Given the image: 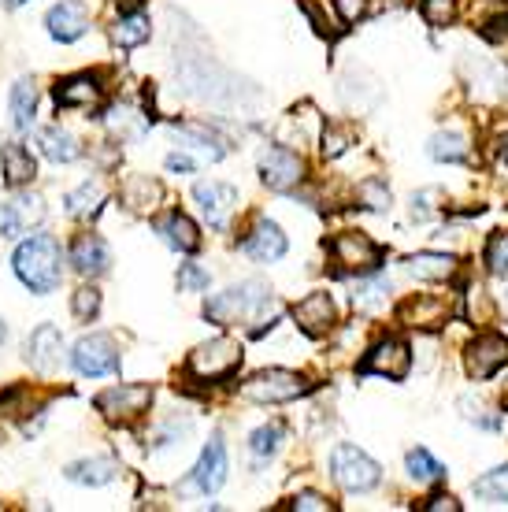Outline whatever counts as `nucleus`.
Masks as SVG:
<instances>
[{"label": "nucleus", "instance_id": "obj_29", "mask_svg": "<svg viewBox=\"0 0 508 512\" xmlns=\"http://www.w3.org/2000/svg\"><path fill=\"white\" fill-rule=\"evenodd\" d=\"M175 134L186 141V149H197V153L208 156V160H219V156L227 153V141L219 138L212 127H201V123H182V127H175Z\"/></svg>", "mask_w": 508, "mask_h": 512}, {"label": "nucleus", "instance_id": "obj_32", "mask_svg": "<svg viewBox=\"0 0 508 512\" xmlns=\"http://www.w3.org/2000/svg\"><path fill=\"white\" fill-rule=\"evenodd\" d=\"M468 153H471L468 138L457 134V130H442V134L431 138V156L442 160V164H460V160H468Z\"/></svg>", "mask_w": 508, "mask_h": 512}, {"label": "nucleus", "instance_id": "obj_1", "mask_svg": "<svg viewBox=\"0 0 508 512\" xmlns=\"http://www.w3.org/2000/svg\"><path fill=\"white\" fill-rule=\"evenodd\" d=\"M15 275L34 294H52L64 279V253L52 234H34L15 249Z\"/></svg>", "mask_w": 508, "mask_h": 512}, {"label": "nucleus", "instance_id": "obj_35", "mask_svg": "<svg viewBox=\"0 0 508 512\" xmlns=\"http://www.w3.org/2000/svg\"><path fill=\"white\" fill-rule=\"evenodd\" d=\"M475 498L486 501V505H505L508 501V464L505 468H494L486 472L483 479H475Z\"/></svg>", "mask_w": 508, "mask_h": 512}, {"label": "nucleus", "instance_id": "obj_50", "mask_svg": "<svg viewBox=\"0 0 508 512\" xmlns=\"http://www.w3.org/2000/svg\"><path fill=\"white\" fill-rule=\"evenodd\" d=\"M501 409H505V412H508V383H505V386H501Z\"/></svg>", "mask_w": 508, "mask_h": 512}, {"label": "nucleus", "instance_id": "obj_3", "mask_svg": "<svg viewBox=\"0 0 508 512\" xmlns=\"http://www.w3.org/2000/svg\"><path fill=\"white\" fill-rule=\"evenodd\" d=\"M331 475L334 483L342 490H349V494H368V490H375L382 483V468L379 461H371L364 449L356 446H334L331 453Z\"/></svg>", "mask_w": 508, "mask_h": 512}, {"label": "nucleus", "instance_id": "obj_8", "mask_svg": "<svg viewBox=\"0 0 508 512\" xmlns=\"http://www.w3.org/2000/svg\"><path fill=\"white\" fill-rule=\"evenodd\" d=\"M71 364L78 375L86 379H101V375L119 372V346H115L108 334H86L78 338L71 349Z\"/></svg>", "mask_w": 508, "mask_h": 512}, {"label": "nucleus", "instance_id": "obj_5", "mask_svg": "<svg viewBox=\"0 0 508 512\" xmlns=\"http://www.w3.org/2000/svg\"><path fill=\"white\" fill-rule=\"evenodd\" d=\"M331 256L338 271H349V275H375L382 268V249L379 242H371L368 234L360 231H345L331 238Z\"/></svg>", "mask_w": 508, "mask_h": 512}, {"label": "nucleus", "instance_id": "obj_21", "mask_svg": "<svg viewBox=\"0 0 508 512\" xmlns=\"http://www.w3.org/2000/svg\"><path fill=\"white\" fill-rule=\"evenodd\" d=\"M71 264H75V271L82 279H97V275L108 271L112 253H108L101 234H78L75 245H71Z\"/></svg>", "mask_w": 508, "mask_h": 512}, {"label": "nucleus", "instance_id": "obj_22", "mask_svg": "<svg viewBox=\"0 0 508 512\" xmlns=\"http://www.w3.org/2000/svg\"><path fill=\"white\" fill-rule=\"evenodd\" d=\"M104 101V90L97 78L89 75H75V78H64L60 86H56V104L60 108H78V112H97Z\"/></svg>", "mask_w": 508, "mask_h": 512}, {"label": "nucleus", "instance_id": "obj_48", "mask_svg": "<svg viewBox=\"0 0 508 512\" xmlns=\"http://www.w3.org/2000/svg\"><path fill=\"white\" fill-rule=\"evenodd\" d=\"M193 156H186V153H171L167 156V171H193Z\"/></svg>", "mask_w": 508, "mask_h": 512}, {"label": "nucleus", "instance_id": "obj_47", "mask_svg": "<svg viewBox=\"0 0 508 512\" xmlns=\"http://www.w3.org/2000/svg\"><path fill=\"white\" fill-rule=\"evenodd\" d=\"M423 509L427 512H460V501H453L449 494H438V498H431Z\"/></svg>", "mask_w": 508, "mask_h": 512}, {"label": "nucleus", "instance_id": "obj_26", "mask_svg": "<svg viewBox=\"0 0 508 512\" xmlns=\"http://www.w3.org/2000/svg\"><path fill=\"white\" fill-rule=\"evenodd\" d=\"M408 275H416L423 282H445L457 275V256L449 253H412L405 260Z\"/></svg>", "mask_w": 508, "mask_h": 512}, {"label": "nucleus", "instance_id": "obj_7", "mask_svg": "<svg viewBox=\"0 0 508 512\" xmlns=\"http://www.w3.org/2000/svg\"><path fill=\"white\" fill-rule=\"evenodd\" d=\"M242 368V346L234 338H212L190 353V372L197 379H227Z\"/></svg>", "mask_w": 508, "mask_h": 512}, {"label": "nucleus", "instance_id": "obj_53", "mask_svg": "<svg viewBox=\"0 0 508 512\" xmlns=\"http://www.w3.org/2000/svg\"><path fill=\"white\" fill-rule=\"evenodd\" d=\"M501 308H505V316H508V290H505V297H501Z\"/></svg>", "mask_w": 508, "mask_h": 512}, {"label": "nucleus", "instance_id": "obj_20", "mask_svg": "<svg viewBox=\"0 0 508 512\" xmlns=\"http://www.w3.org/2000/svg\"><path fill=\"white\" fill-rule=\"evenodd\" d=\"M119 201L134 216H153L156 208H160V201H164V186L156 179H149V175H130L119 186Z\"/></svg>", "mask_w": 508, "mask_h": 512}, {"label": "nucleus", "instance_id": "obj_25", "mask_svg": "<svg viewBox=\"0 0 508 512\" xmlns=\"http://www.w3.org/2000/svg\"><path fill=\"white\" fill-rule=\"evenodd\" d=\"M38 149H41V156H45V160H52V164H75L78 156H82V145H78V138L64 127H45V130H41Z\"/></svg>", "mask_w": 508, "mask_h": 512}, {"label": "nucleus", "instance_id": "obj_42", "mask_svg": "<svg viewBox=\"0 0 508 512\" xmlns=\"http://www.w3.org/2000/svg\"><path fill=\"white\" fill-rule=\"evenodd\" d=\"M353 145V130H345V127H327L323 130V156H342L345 149Z\"/></svg>", "mask_w": 508, "mask_h": 512}, {"label": "nucleus", "instance_id": "obj_6", "mask_svg": "<svg viewBox=\"0 0 508 512\" xmlns=\"http://www.w3.org/2000/svg\"><path fill=\"white\" fill-rule=\"evenodd\" d=\"M149 405H153V386H145V383H123V386H112V390L97 394V412L112 423L141 420V416L149 412Z\"/></svg>", "mask_w": 508, "mask_h": 512}, {"label": "nucleus", "instance_id": "obj_16", "mask_svg": "<svg viewBox=\"0 0 508 512\" xmlns=\"http://www.w3.org/2000/svg\"><path fill=\"white\" fill-rule=\"evenodd\" d=\"M26 360L38 368V372H56L64 364V334L52 323H41L38 331L26 338Z\"/></svg>", "mask_w": 508, "mask_h": 512}, {"label": "nucleus", "instance_id": "obj_31", "mask_svg": "<svg viewBox=\"0 0 508 512\" xmlns=\"http://www.w3.org/2000/svg\"><path fill=\"white\" fill-rule=\"evenodd\" d=\"M34 116H38V90L30 78H19L12 86V123L19 134L34 127Z\"/></svg>", "mask_w": 508, "mask_h": 512}, {"label": "nucleus", "instance_id": "obj_24", "mask_svg": "<svg viewBox=\"0 0 508 512\" xmlns=\"http://www.w3.org/2000/svg\"><path fill=\"white\" fill-rule=\"evenodd\" d=\"M156 234H160L175 253H197V249H201V234L193 227V219L182 216V212H171V216L160 219V223H156Z\"/></svg>", "mask_w": 508, "mask_h": 512}, {"label": "nucleus", "instance_id": "obj_10", "mask_svg": "<svg viewBox=\"0 0 508 512\" xmlns=\"http://www.w3.org/2000/svg\"><path fill=\"white\" fill-rule=\"evenodd\" d=\"M260 179H264L267 190L290 193L293 186H301V179H305V160L293 149H286V145H271L260 156Z\"/></svg>", "mask_w": 508, "mask_h": 512}, {"label": "nucleus", "instance_id": "obj_9", "mask_svg": "<svg viewBox=\"0 0 508 512\" xmlns=\"http://www.w3.org/2000/svg\"><path fill=\"white\" fill-rule=\"evenodd\" d=\"M508 364V338L497 331L475 334L464 353V368L471 379H494L501 368Z\"/></svg>", "mask_w": 508, "mask_h": 512}, {"label": "nucleus", "instance_id": "obj_12", "mask_svg": "<svg viewBox=\"0 0 508 512\" xmlns=\"http://www.w3.org/2000/svg\"><path fill=\"white\" fill-rule=\"evenodd\" d=\"M227 483V446H223V438H212L208 446H204L201 461L193 468V475L182 483V490H190V494H216L219 487Z\"/></svg>", "mask_w": 508, "mask_h": 512}, {"label": "nucleus", "instance_id": "obj_19", "mask_svg": "<svg viewBox=\"0 0 508 512\" xmlns=\"http://www.w3.org/2000/svg\"><path fill=\"white\" fill-rule=\"evenodd\" d=\"M242 249L253 260H260V264H275V260H282L286 256V234H282V227L279 223H271V219H260L253 231L245 234V242H242Z\"/></svg>", "mask_w": 508, "mask_h": 512}, {"label": "nucleus", "instance_id": "obj_52", "mask_svg": "<svg viewBox=\"0 0 508 512\" xmlns=\"http://www.w3.org/2000/svg\"><path fill=\"white\" fill-rule=\"evenodd\" d=\"M4 338H8V327H4V320H0V342H4Z\"/></svg>", "mask_w": 508, "mask_h": 512}, {"label": "nucleus", "instance_id": "obj_43", "mask_svg": "<svg viewBox=\"0 0 508 512\" xmlns=\"http://www.w3.org/2000/svg\"><path fill=\"white\" fill-rule=\"evenodd\" d=\"M178 290H190V294L208 290V271L197 268V264H182V271H178Z\"/></svg>", "mask_w": 508, "mask_h": 512}, {"label": "nucleus", "instance_id": "obj_2", "mask_svg": "<svg viewBox=\"0 0 508 512\" xmlns=\"http://www.w3.org/2000/svg\"><path fill=\"white\" fill-rule=\"evenodd\" d=\"M267 301H271L267 282L245 279V282H238V286L223 290V294L208 297V301H204V316L212 323H219V327H238V323L260 320Z\"/></svg>", "mask_w": 508, "mask_h": 512}, {"label": "nucleus", "instance_id": "obj_28", "mask_svg": "<svg viewBox=\"0 0 508 512\" xmlns=\"http://www.w3.org/2000/svg\"><path fill=\"white\" fill-rule=\"evenodd\" d=\"M104 201H108V190H104L101 179L82 182V186H75V190L67 193V212L75 219H93L104 208Z\"/></svg>", "mask_w": 508, "mask_h": 512}, {"label": "nucleus", "instance_id": "obj_39", "mask_svg": "<svg viewBox=\"0 0 508 512\" xmlns=\"http://www.w3.org/2000/svg\"><path fill=\"white\" fill-rule=\"evenodd\" d=\"M420 12L431 26H445L457 15V0H420Z\"/></svg>", "mask_w": 508, "mask_h": 512}, {"label": "nucleus", "instance_id": "obj_51", "mask_svg": "<svg viewBox=\"0 0 508 512\" xmlns=\"http://www.w3.org/2000/svg\"><path fill=\"white\" fill-rule=\"evenodd\" d=\"M8 8H23V4H30V0H4Z\"/></svg>", "mask_w": 508, "mask_h": 512}, {"label": "nucleus", "instance_id": "obj_27", "mask_svg": "<svg viewBox=\"0 0 508 512\" xmlns=\"http://www.w3.org/2000/svg\"><path fill=\"white\" fill-rule=\"evenodd\" d=\"M115 472H119V464L112 457H89V461L67 464V479L78 487H104L115 479Z\"/></svg>", "mask_w": 508, "mask_h": 512}, {"label": "nucleus", "instance_id": "obj_41", "mask_svg": "<svg viewBox=\"0 0 508 512\" xmlns=\"http://www.w3.org/2000/svg\"><path fill=\"white\" fill-rule=\"evenodd\" d=\"M460 409H464V420L479 423V427H486V431H494V427H501V420H494V416H486V405L479 401V397H460Z\"/></svg>", "mask_w": 508, "mask_h": 512}, {"label": "nucleus", "instance_id": "obj_36", "mask_svg": "<svg viewBox=\"0 0 508 512\" xmlns=\"http://www.w3.org/2000/svg\"><path fill=\"white\" fill-rule=\"evenodd\" d=\"M408 475L416 479V483H438V479H445V468L438 461H434L427 449H408Z\"/></svg>", "mask_w": 508, "mask_h": 512}, {"label": "nucleus", "instance_id": "obj_40", "mask_svg": "<svg viewBox=\"0 0 508 512\" xmlns=\"http://www.w3.org/2000/svg\"><path fill=\"white\" fill-rule=\"evenodd\" d=\"M71 308H75L78 320L89 323L93 316H97V312H101V294H97L93 286H82V290L75 294V301H71Z\"/></svg>", "mask_w": 508, "mask_h": 512}, {"label": "nucleus", "instance_id": "obj_15", "mask_svg": "<svg viewBox=\"0 0 508 512\" xmlns=\"http://www.w3.org/2000/svg\"><path fill=\"white\" fill-rule=\"evenodd\" d=\"M449 312H453L449 297H431V294L408 297L405 305L397 308L401 323H405V327H412V331H438V327H445Z\"/></svg>", "mask_w": 508, "mask_h": 512}, {"label": "nucleus", "instance_id": "obj_49", "mask_svg": "<svg viewBox=\"0 0 508 512\" xmlns=\"http://www.w3.org/2000/svg\"><path fill=\"white\" fill-rule=\"evenodd\" d=\"M497 156H501V164H505V167H508V138H505V141H501V145H497Z\"/></svg>", "mask_w": 508, "mask_h": 512}, {"label": "nucleus", "instance_id": "obj_30", "mask_svg": "<svg viewBox=\"0 0 508 512\" xmlns=\"http://www.w3.org/2000/svg\"><path fill=\"white\" fill-rule=\"evenodd\" d=\"M149 34H153V23H149V15L145 12L119 15V23L112 26V41L119 45V49H138V45L149 41Z\"/></svg>", "mask_w": 508, "mask_h": 512}, {"label": "nucleus", "instance_id": "obj_34", "mask_svg": "<svg viewBox=\"0 0 508 512\" xmlns=\"http://www.w3.org/2000/svg\"><path fill=\"white\" fill-rule=\"evenodd\" d=\"M282 438H286V427H282L279 420L264 423V427H256L253 438H249V449H253L256 461H271L275 453H279Z\"/></svg>", "mask_w": 508, "mask_h": 512}, {"label": "nucleus", "instance_id": "obj_45", "mask_svg": "<svg viewBox=\"0 0 508 512\" xmlns=\"http://www.w3.org/2000/svg\"><path fill=\"white\" fill-rule=\"evenodd\" d=\"M293 509L297 512H327V509H334V505L323 498V494H312V490H308V494H297V498H293Z\"/></svg>", "mask_w": 508, "mask_h": 512}, {"label": "nucleus", "instance_id": "obj_37", "mask_svg": "<svg viewBox=\"0 0 508 512\" xmlns=\"http://www.w3.org/2000/svg\"><path fill=\"white\" fill-rule=\"evenodd\" d=\"M356 197H360V205L368 208V212H386L390 208V186L382 179H364L356 186Z\"/></svg>", "mask_w": 508, "mask_h": 512}, {"label": "nucleus", "instance_id": "obj_33", "mask_svg": "<svg viewBox=\"0 0 508 512\" xmlns=\"http://www.w3.org/2000/svg\"><path fill=\"white\" fill-rule=\"evenodd\" d=\"M149 123H153V116H141L138 108H112L108 112V127H112V134H119V138H141L145 130H149Z\"/></svg>", "mask_w": 508, "mask_h": 512}, {"label": "nucleus", "instance_id": "obj_11", "mask_svg": "<svg viewBox=\"0 0 508 512\" xmlns=\"http://www.w3.org/2000/svg\"><path fill=\"white\" fill-rule=\"evenodd\" d=\"M408 368H412V353H408V346L401 338H379V342L364 353V360H360V372L364 375H386V379H394V383L405 379Z\"/></svg>", "mask_w": 508, "mask_h": 512}, {"label": "nucleus", "instance_id": "obj_17", "mask_svg": "<svg viewBox=\"0 0 508 512\" xmlns=\"http://www.w3.org/2000/svg\"><path fill=\"white\" fill-rule=\"evenodd\" d=\"M45 26H49V34L60 45H71V41H78L89 30V8L82 0H60L49 12Z\"/></svg>", "mask_w": 508, "mask_h": 512}, {"label": "nucleus", "instance_id": "obj_14", "mask_svg": "<svg viewBox=\"0 0 508 512\" xmlns=\"http://www.w3.org/2000/svg\"><path fill=\"white\" fill-rule=\"evenodd\" d=\"M193 197H197V205H201L204 219H208V227H216V231H223L230 223V216L238 212V190L227 186V182H197V186H193Z\"/></svg>", "mask_w": 508, "mask_h": 512}, {"label": "nucleus", "instance_id": "obj_46", "mask_svg": "<svg viewBox=\"0 0 508 512\" xmlns=\"http://www.w3.org/2000/svg\"><path fill=\"white\" fill-rule=\"evenodd\" d=\"M338 15L345 23H356V19L368 15V0H338Z\"/></svg>", "mask_w": 508, "mask_h": 512}, {"label": "nucleus", "instance_id": "obj_44", "mask_svg": "<svg viewBox=\"0 0 508 512\" xmlns=\"http://www.w3.org/2000/svg\"><path fill=\"white\" fill-rule=\"evenodd\" d=\"M434 201H442V190H420L412 197V219H431L438 212Z\"/></svg>", "mask_w": 508, "mask_h": 512}, {"label": "nucleus", "instance_id": "obj_38", "mask_svg": "<svg viewBox=\"0 0 508 512\" xmlns=\"http://www.w3.org/2000/svg\"><path fill=\"white\" fill-rule=\"evenodd\" d=\"M483 260H486V271H490V275H505L508 271V231L490 234Z\"/></svg>", "mask_w": 508, "mask_h": 512}, {"label": "nucleus", "instance_id": "obj_13", "mask_svg": "<svg viewBox=\"0 0 508 512\" xmlns=\"http://www.w3.org/2000/svg\"><path fill=\"white\" fill-rule=\"evenodd\" d=\"M41 219H45V201L38 193H15L12 201L0 208V238H23Z\"/></svg>", "mask_w": 508, "mask_h": 512}, {"label": "nucleus", "instance_id": "obj_23", "mask_svg": "<svg viewBox=\"0 0 508 512\" xmlns=\"http://www.w3.org/2000/svg\"><path fill=\"white\" fill-rule=\"evenodd\" d=\"M0 167H4V182L19 190V186H30L34 175H38V164H34V156L30 149H23L19 141H8V145H0Z\"/></svg>", "mask_w": 508, "mask_h": 512}, {"label": "nucleus", "instance_id": "obj_18", "mask_svg": "<svg viewBox=\"0 0 508 512\" xmlns=\"http://www.w3.org/2000/svg\"><path fill=\"white\" fill-rule=\"evenodd\" d=\"M293 320H297V327H301L305 334H312V338H323V334L334 327V301H331V294L316 290V294L301 297V301L293 305Z\"/></svg>", "mask_w": 508, "mask_h": 512}, {"label": "nucleus", "instance_id": "obj_4", "mask_svg": "<svg viewBox=\"0 0 508 512\" xmlns=\"http://www.w3.org/2000/svg\"><path fill=\"white\" fill-rule=\"evenodd\" d=\"M312 390L305 375L286 372V368H267V372H256L253 379L242 383L245 401H256V405H282V401H293V397H305Z\"/></svg>", "mask_w": 508, "mask_h": 512}]
</instances>
